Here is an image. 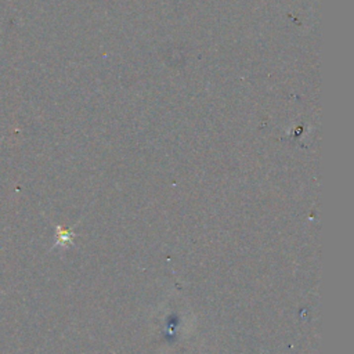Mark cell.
Listing matches in <instances>:
<instances>
[{
	"instance_id": "obj_1",
	"label": "cell",
	"mask_w": 354,
	"mask_h": 354,
	"mask_svg": "<svg viewBox=\"0 0 354 354\" xmlns=\"http://www.w3.org/2000/svg\"><path fill=\"white\" fill-rule=\"evenodd\" d=\"M74 238L75 234L72 230H65L62 227H57V241H55V246H62V248H68L74 244Z\"/></svg>"
}]
</instances>
